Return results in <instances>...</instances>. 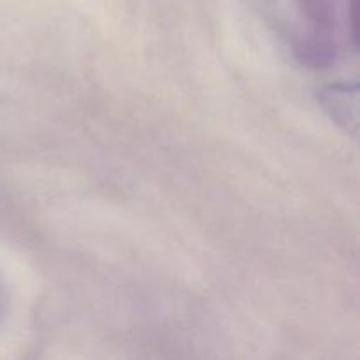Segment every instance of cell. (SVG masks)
<instances>
[]
</instances>
